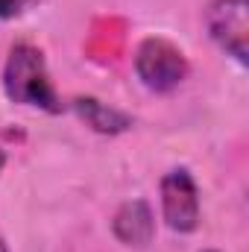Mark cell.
<instances>
[{"mask_svg": "<svg viewBox=\"0 0 249 252\" xmlns=\"http://www.w3.org/2000/svg\"><path fill=\"white\" fill-rule=\"evenodd\" d=\"M3 91L12 103L35 106L50 115L62 112V100L50 82L44 53L32 44H15L9 50V59L3 64Z\"/></svg>", "mask_w": 249, "mask_h": 252, "instance_id": "obj_1", "label": "cell"}, {"mask_svg": "<svg viewBox=\"0 0 249 252\" xmlns=\"http://www.w3.org/2000/svg\"><path fill=\"white\" fill-rule=\"evenodd\" d=\"M135 73L150 91L167 94L185 82L187 59L167 38H144L135 53Z\"/></svg>", "mask_w": 249, "mask_h": 252, "instance_id": "obj_2", "label": "cell"}, {"mask_svg": "<svg viewBox=\"0 0 249 252\" xmlns=\"http://www.w3.org/2000/svg\"><path fill=\"white\" fill-rule=\"evenodd\" d=\"M205 27L211 41L241 64L249 62V3L247 0H211L205 9Z\"/></svg>", "mask_w": 249, "mask_h": 252, "instance_id": "obj_3", "label": "cell"}, {"mask_svg": "<svg viewBox=\"0 0 249 252\" xmlns=\"http://www.w3.org/2000/svg\"><path fill=\"white\" fill-rule=\"evenodd\" d=\"M158 193H161V217L173 232L187 235L199 226V188L185 167L164 173Z\"/></svg>", "mask_w": 249, "mask_h": 252, "instance_id": "obj_4", "label": "cell"}, {"mask_svg": "<svg viewBox=\"0 0 249 252\" xmlns=\"http://www.w3.org/2000/svg\"><path fill=\"white\" fill-rule=\"evenodd\" d=\"M112 232L126 247H147L156 238V217L147 199H129L112 217Z\"/></svg>", "mask_w": 249, "mask_h": 252, "instance_id": "obj_5", "label": "cell"}, {"mask_svg": "<svg viewBox=\"0 0 249 252\" xmlns=\"http://www.w3.org/2000/svg\"><path fill=\"white\" fill-rule=\"evenodd\" d=\"M70 106L85 121V126H91L100 135H121V132L132 129V115H126L115 106H106V103H100L94 97H76Z\"/></svg>", "mask_w": 249, "mask_h": 252, "instance_id": "obj_6", "label": "cell"}, {"mask_svg": "<svg viewBox=\"0 0 249 252\" xmlns=\"http://www.w3.org/2000/svg\"><path fill=\"white\" fill-rule=\"evenodd\" d=\"M32 0H0V18L3 21H9V18H18V15H24L27 12V6H30Z\"/></svg>", "mask_w": 249, "mask_h": 252, "instance_id": "obj_7", "label": "cell"}, {"mask_svg": "<svg viewBox=\"0 0 249 252\" xmlns=\"http://www.w3.org/2000/svg\"><path fill=\"white\" fill-rule=\"evenodd\" d=\"M3 167H6V153H3V147H0V173H3Z\"/></svg>", "mask_w": 249, "mask_h": 252, "instance_id": "obj_8", "label": "cell"}, {"mask_svg": "<svg viewBox=\"0 0 249 252\" xmlns=\"http://www.w3.org/2000/svg\"><path fill=\"white\" fill-rule=\"evenodd\" d=\"M0 252H9V244H6L3 238H0Z\"/></svg>", "mask_w": 249, "mask_h": 252, "instance_id": "obj_9", "label": "cell"}, {"mask_svg": "<svg viewBox=\"0 0 249 252\" xmlns=\"http://www.w3.org/2000/svg\"><path fill=\"white\" fill-rule=\"evenodd\" d=\"M202 252H220V250H202Z\"/></svg>", "mask_w": 249, "mask_h": 252, "instance_id": "obj_10", "label": "cell"}]
</instances>
